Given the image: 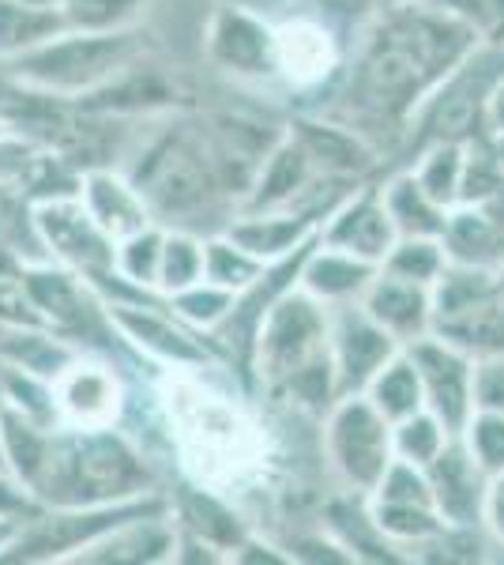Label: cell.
I'll return each instance as SVG.
<instances>
[{"label":"cell","mask_w":504,"mask_h":565,"mask_svg":"<svg viewBox=\"0 0 504 565\" xmlns=\"http://www.w3.org/2000/svg\"><path fill=\"white\" fill-rule=\"evenodd\" d=\"M482 39L433 0L384 4L351 68V95L362 114L410 125L426 95Z\"/></svg>","instance_id":"cell-1"},{"label":"cell","mask_w":504,"mask_h":565,"mask_svg":"<svg viewBox=\"0 0 504 565\" xmlns=\"http://www.w3.org/2000/svg\"><path fill=\"white\" fill-rule=\"evenodd\" d=\"M162 407H167L170 441L181 457V468L196 487L226 498L268 463L264 426L245 404L211 388L204 366L170 370L162 385Z\"/></svg>","instance_id":"cell-2"},{"label":"cell","mask_w":504,"mask_h":565,"mask_svg":"<svg viewBox=\"0 0 504 565\" xmlns=\"http://www.w3.org/2000/svg\"><path fill=\"white\" fill-rule=\"evenodd\" d=\"M23 487L42 509L117 505L154 494V471L117 426L79 430L61 423L45 434L42 457Z\"/></svg>","instance_id":"cell-3"},{"label":"cell","mask_w":504,"mask_h":565,"mask_svg":"<svg viewBox=\"0 0 504 565\" xmlns=\"http://www.w3.org/2000/svg\"><path fill=\"white\" fill-rule=\"evenodd\" d=\"M328 335H332V309L317 302L309 290H301L294 279V287L271 298L249 351V362L264 388L282 392L294 407L320 418L343 396Z\"/></svg>","instance_id":"cell-4"},{"label":"cell","mask_w":504,"mask_h":565,"mask_svg":"<svg viewBox=\"0 0 504 565\" xmlns=\"http://www.w3.org/2000/svg\"><path fill=\"white\" fill-rule=\"evenodd\" d=\"M136 31H76L64 26L39 50L8 61L15 87L42 98H84L114 87L136 65Z\"/></svg>","instance_id":"cell-5"},{"label":"cell","mask_w":504,"mask_h":565,"mask_svg":"<svg viewBox=\"0 0 504 565\" xmlns=\"http://www.w3.org/2000/svg\"><path fill=\"white\" fill-rule=\"evenodd\" d=\"M504 76V50L497 42H479L448 76L426 95V103L410 117V140L418 151L426 143H467L485 132V103L493 84Z\"/></svg>","instance_id":"cell-6"},{"label":"cell","mask_w":504,"mask_h":565,"mask_svg":"<svg viewBox=\"0 0 504 565\" xmlns=\"http://www.w3.org/2000/svg\"><path fill=\"white\" fill-rule=\"evenodd\" d=\"M324 460L343 490L369 498L396 460V437L365 392L339 396L324 415Z\"/></svg>","instance_id":"cell-7"},{"label":"cell","mask_w":504,"mask_h":565,"mask_svg":"<svg viewBox=\"0 0 504 565\" xmlns=\"http://www.w3.org/2000/svg\"><path fill=\"white\" fill-rule=\"evenodd\" d=\"M132 181L148 200L154 223L173 226L178 218L207 204L218 185V167L204 148H196L185 136H170L143 154Z\"/></svg>","instance_id":"cell-8"},{"label":"cell","mask_w":504,"mask_h":565,"mask_svg":"<svg viewBox=\"0 0 504 565\" xmlns=\"http://www.w3.org/2000/svg\"><path fill=\"white\" fill-rule=\"evenodd\" d=\"M34 238L53 264L84 276L90 287L114 279V257L117 242L109 238L103 226L95 223V215L84 207L79 193H53L42 196L31 212Z\"/></svg>","instance_id":"cell-9"},{"label":"cell","mask_w":504,"mask_h":565,"mask_svg":"<svg viewBox=\"0 0 504 565\" xmlns=\"http://www.w3.org/2000/svg\"><path fill=\"white\" fill-rule=\"evenodd\" d=\"M407 354L418 370L426 412H433L455 437L474 415V359L437 332L407 343Z\"/></svg>","instance_id":"cell-10"},{"label":"cell","mask_w":504,"mask_h":565,"mask_svg":"<svg viewBox=\"0 0 504 565\" xmlns=\"http://www.w3.org/2000/svg\"><path fill=\"white\" fill-rule=\"evenodd\" d=\"M103 309L109 317V324L125 335L128 343H136L151 362H162L167 370H192V366H207L211 351L196 340V328H189L178 313L167 306H140L128 302V298H103Z\"/></svg>","instance_id":"cell-11"},{"label":"cell","mask_w":504,"mask_h":565,"mask_svg":"<svg viewBox=\"0 0 504 565\" xmlns=\"http://www.w3.org/2000/svg\"><path fill=\"white\" fill-rule=\"evenodd\" d=\"M53 396H57L61 423L79 426V430H109V426H117L128 399L121 373L106 359H95V354L84 351L53 381Z\"/></svg>","instance_id":"cell-12"},{"label":"cell","mask_w":504,"mask_h":565,"mask_svg":"<svg viewBox=\"0 0 504 565\" xmlns=\"http://www.w3.org/2000/svg\"><path fill=\"white\" fill-rule=\"evenodd\" d=\"M328 351H332V366L339 392H365L369 381L388 366L403 351V343L392 332L373 321L362 306H335L332 309V335H328Z\"/></svg>","instance_id":"cell-13"},{"label":"cell","mask_w":504,"mask_h":565,"mask_svg":"<svg viewBox=\"0 0 504 565\" xmlns=\"http://www.w3.org/2000/svg\"><path fill=\"white\" fill-rule=\"evenodd\" d=\"M320 242L380 268L384 257L392 253V245L399 242L396 223H392L388 207H384L380 185H357L354 193L339 200L332 212L324 215V223H320Z\"/></svg>","instance_id":"cell-14"},{"label":"cell","mask_w":504,"mask_h":565,"mask_svg":"<svg viewBox=\"0 0 504 565\" xmlns=\"http://www.w3.org/2000/svg\"><path fill=\"white\" fill-rule=\"evenodd\" d=\"M207 53L218 68L242 79L275 76V26L249 8H218L207 26Z\"/></svg>","instance_id":"cell-15"},{"label":"cell","mask_w":504,"mask_h":565,"mask_svg":"<svg viewBox=\"0 0 504 565\" xmlns=\"http://www.w3.org/2000/svg\"><path fill=\"white\" fill-rule=\"evenodd\" d=\"M426 471H429V487H433V505L441 513L444 527H482L485 498H490V476L467 452L460 437H452L441 457L429 463Z\"/></svg>","instance_id":"cell-16"},{"label":"cell","mask_w":504,"mask_h":565,"mask_svg":"<svg viewBox=\"0 0 504 565\" xmlns=\"http://www.w3.org/2000/svg\"><path fill=\"white\" fill-rule=\"evenodd\" d=\"M178 554V524L170 521V505L154 509V513H140L132 521L109 527L95 543L84 546L72 562L87 565H154L173 562Z\"/></svg>","instance_id":"cell-17"},{"label":"cell","mask_w":504,"mask_h":565,"mask_svg":"<svg viewBox=\"0 0 504 565\" xmlns=\"http://www.w3.org/2000/svg\"><path fill=\"white\" fill-rule=\"evenodd\" d=\"M23 290L42 328H53L57 335L87 328V317H90L87 302H90V295H95V287H90L84 276H76V271L61 268V264H53V260L26 264Z\"/></svg>","instance_id":"cell-18"},{"label":"cell","mask_w":504,"mask_h":565,"mask_svg":"<svg viewBox=\"0 0 504 565\" xmlns=\"http://www.w3.org/2000/svg\"><path fill=\"white\" fill-rule=\"evenodd\" d=\"M357 306H362L384 332L396 335L403 348L433 332V287L399 279V276H392V271H377Z\"/></svg>","instance_id":"cell-19"},{"label":"cell","mask_w":504,"mask_h":565,"mask_svg":"<svg viewBox=\"0 0 504 565\" xmlns=\"http://www.w3.org/2000/svg\"><path fill=\"white\" fill-rule=\"evenodd\" d=\"M339 68V42L317 20H287L275 26V76L290 87H320Z\"/></svg>","instance_id":"cell-20"},{"label":"cell","mask_w":504,"mask_h":565,"mask_svg":"<svg viewBox=\"0 0 504 565\" xmlns=\"http://www.w3.org/2000/svg\"><path fill=\"white\" fill-rule=\"evenodd\" d=\"M377 264L351 257V253L324 245L317 234V242L305 249V257L298 264V287L309 290L317 302H324L328 309L335 306H354L362 302V295L369 290L373 276H377Z\"/></svg>","instance_id":"cell-21"},{"label":"cell","mask_w":504,"mask_h":565,"mask_svg":"<svg viewBox=\"0 0 504 565\" xmlns=\"http://www.w3.org/2000/svg\"><path fill=\"white\" fill-rule=\"evenodd\" d=\"M76 193L84 200L87 212L95 215V223L103 226L114 242H121L128 234L154 223L148 200L136 189V181L117 174V170H87V174L79 178Z\"/></svg>","instance_id":"cell-22"},{"label":"cell","mask_w":504,"mask_h":565,"mask_svg":"<svg viewBox=\"0 0 504 565\" xmlns=\"http://www.w3.org/2000/svg\"><path fill=\"white\" fill-rule=\"evenodd\" d=\"M226 234L264 264H279L301 253L309 242H317L320 218L305 212H242L230 218Z\"/></svg>","instance_id":"cell-23"},{"label":"cell","mask_w":504,"mask_h":565,"mask_svg":"<svg viewBox=\"0 0 504 565\" xmlns=\"http://www.w3.org/2000/svg\"><path fill=\"white\" fill-rule=\"evenodd\" d=\"M448 264L497 271L504 264V231L482 204H455L441 234Z\"/></svg>","instance_id":"cell-24"},{"label":"cell","mask_w":504,"mask_h":565,"mask_svg":"<svg viewBox=\"0 0 504 565\" xmlns=\"http://www.w3.org/2000/svg\"><path fill=\"white\" fill-rule=\"evenodd\" d=\"M178 527L189 535H196V540L211 543L226 562H230V554L242 546L245 535H249L245 532V524L237 521L230 501H226L223 494H215V490H207V487H189L185 494H181Z\"/></svg>","instance_id":"cell-25"},{"label":"cell","mask_w":504,"mask_h":565,"mask_svg":"<svg viewBox=\"0 0 504 565\" xmlns=\"http://www.w3.org/2000/svg\"><path fill=\"white\" fill-rule=\"evenodd\" d=\"M380 196H384V207H388L392 223H396L399 238H441L444 234L452 207L437 204V200L418 185V178L410 174V170L392 174L384 181Z\"/></svg>","instance_id":"cell-26"},{"label":"cell","mask_w":504,"mask_h":565,"mask_svg":"<svg viewBox=\"0 0 504 565\" xmlns=\"http://www.w3.org/2000/svg\"><path fill=\"white\" fill-rule=\"evenodd\" d=\"M441 340L455 343L460 351L471 354L474 362L490 359V354H504V302L501 295L485 298V302L463 309V313L448 317L433 328Z\"/></svg>","instance_id":"cell-27"},{"label":"cell","mask_w":504,"mask_h":565,"mask_svg":"<svg viewBox=\"0 0 504 565\" xmlns=\"http://www.w3.org/2000/svg\"><path fill=\"white\" fill-rule=\"evenodd\" d=\"M170 226L151 223L143 231L128 234L117 242L114 257V282L136 290V295H159V268H162V245H167ZM103 287V282H98Z\"/></svg>","instance_id":"cell-28"},{"label":"cell","mask_w":504,"mask_h":565,"mask_svg":"<svg viewBox=\"0 0 504 565\" xmlns=\"http://www.w3.org/2000/svg\"><path fill=\"white\" fill-rule=\"evenodd\" d=\"M64 12L34 8L26 0H0V61H15L39 50L53 34L64 31Z\"/></svg>","instance_id":"cell-29"},{"label":"cell","mask_w":504,"mask_h":565,"mask_svg":"<svg viewBox=\"0 0 504 565\" xmlns=\"http://www.w3.org/2000/svg\"><path fill=\"white\" fill-rule=\"evenodd\" d=\"M365 396L373 399V407L388 418L392 426L403 423V418H410L415 412L426 407V399H421V381H418V370L415 362H410L407 348H403L396 359L384 366L377 377L369 381V388H365Z\"/></svg>","instance_id":"cell-30"},{"label":"cell","mask_w":504,"mask_h":565,"mask_svg":"<svg viewBox=\"0 0 504 565\" xmlns=\"http://www.w3.org/2000/svg\"><path fill=\"white\" fill-rule=\"evenodd\" d=\"M271 264H264L260 257H253L245 245H237L230 234H211L204 238V279L218 282V287L234 290V295H245L256 282L264 279Z\"/></svg>","instance_id":"cell-31"},{"label":"cell","mask_w":504,"mask_h":565,"mask_svg":"<svg viewBox=\"0 0 504 565\" xmlns=\"http://www.w3.org/2000/svg\"><path fill=\"white\" fill-rule=\"evenodd\" d=\"M410 174L418 178V185L426 189L437 204L455 207L460 204V189H463V143H426L418 151Z\"/></svg>","instance_id":"cell-32"},{"label":"cell","mask_w":504,"mask_h":565,"mask_svg":"<svg viewBox=\"0 0 504 565\" xmlns=\"http://www.w3.org/2000/svg\"><path fill=\"white\" fill-rule=\"evenodd\" d=\"M167 306H170L173 313H178L189 328L215 335L218 328L226 324V317L234 313L237 295H234V290H226V287H218V282H211V279H200V282H192V287L178 290V295H170V298H167Z\"/></svg>","instance_id":"cell-33"},{"label":"cell","mask_w":504,"mask_h":565,"mask_svg":"<svg viewBox=\"0 0 504 565\" xmlns=\"http://www.w3.org/2000/svg\"><path fill=\"white\" fill-rule=\"evenodd\" d=\"M204 279V242L192 231H167L162 245V268H159V298H170L178 290Z\"/></svg>","instance_id":"cell-34"},{"label":"cell","mask_w":504,"mask_h":565,"mask_svg":"<svg viewBox=\"0 0 504 565\" xmlns=\"http://www.w3.org/2000/svg\"><path fill=\"white\" fill-rule=\"evenodd\" d=\"M392 437H396V457L407 463H418V468H429L437 457L444 452V445L452 441V430L437 418L433 412H415L410 418L392 426Z\"/></svg>","instance_id":"cell-35"},{"label":"cell","mask_w":504,"mask_h":565,"mask_svg":"<svg viewBox=\"0 0 504 565\" xmlns=\"http://www.w3.org/2000/svg\"><path fill=\"white\" fill-rule=\"evenodd\" d=\"M444 268H448V257H444L441 238H399L380 264V271L421 282V287H433Z\"/></svg>","instance_id":"cell-36"},{"label":"cell","mask_w":504,"mask_h":565,"mask_svg":"<svg viewBox=\"0 0 504 565\" xmlns=\"http://www.w3.org/2000/svg\"><path fill=\"white\" fill-rule=\"evenodd\" d=\"M504 189V170L497 162V151L490 143V132H479L463 143V189L460 204H482Z\"/></svg>","instance_id":"cell-37"},{"label":"cell","mask_w":504,"mask_h":565,"mask_svg":"<svg viewBox=\"0 0 504 565\" xmlns=\"http://www.w3.org/2000/svg\"><path fill=\"white\" fill-rule=\"evenodd\" d=\"M151 0H64V23L76 31H128Z\"/></svg>","instance_id":"cell-38"},{"label":"cell","mask_w":504,"mask_h":565,"mask_svg":"<svg viewBox=\"0 0 504 565\" xmlns=\"http://www.w3.org/2000/svg\"><path fill=\"white\" fill-rule=\"evenodd\" d=\"M460 441L467 445L479 468L490 479L504 476V415L497 412H474L471 423L463 426Z\"/></svg>","instance_id":"cell-39"},{"label":"cell","mask_w":504,"mask_h":565,"mask_svg":"<svg viewBox=\"0 0 504 565\" xmlns=\"http://www.w3.org/2000/svg\"><path fill=\"white\" fill-rule=\"evenodd\" d=\"M444 12H452L455 20L471 26L482 42H497L504 39V0H433Z\"/></svg>","instance_id":"cell-40"},{"label":"cell","mask_w":504,"mask_h":565,"mask_svg":"<svg viewBox=\"0 0 504 565\" xmlns=\"http://www.w3.org/2000/svg\"><path fill=\"white\" fill-rule=\"evenodd\" d=\"M474 412L504 415V354L474 362Z\"/></svg>","instance_id":"cell-41"},{"label":"cell","mask_w":504,"mask_h":565,"mask_svg":"<svg viewBox=\"0 0 504 565\" xmlns=\"http://www.w3.org/2000/svg\"><path fill=\"white\" fill-rule=\"evenodd\" d=\"M39 501L15 482L8 471H0V516H12V521H26V516L39 513Z\"/></svg>","instance_id":"cell-42"},{"label":"cell","mask_w":504,"mask_h":565,"mask_svg":"<svg viewBox=\"0 0 504 565\" xmlns=\"http://www.w3.org/2000/svg\"><path fill=\"white\" fill-rule=\"evenodd\" d=\"M482 532L490 535L493 546H501V551H504V476L490 479V498H485Z\"/></svg>","instance_id":"cell-43"},{"label":"cell","mask_w":504,"mask_h":565,"mask_svg":"<svg viewBox=\"0 0 504 565\" xmlns=\"http://www.w3.org/2000/svg\"><path fill=\"white\" fill-rule=\"evenodd\" d=\"M485 132H504V76L493 84L490 103H485Z\"/></svg>","instance_id":"cell-44"},{"label":"cell","mask_w":504,"mask_h":565,"mask_svg":"<svg viewBox=\"0 0 504 565\" xmlns=\"http://www.w3.org/2000/svg\"><path fill=\"white\" fill-rule=\"evenodd\" d=\"M23 521H12V516H0V551H4L8 543L15 540V532H20Z\"/></svg>","instance_id":"cell-45"},{"label":"cell","mask_w":504,"mask_h":565,"mask_svg":"<svg viewBox=\"0 0 504 565\" xmlns=\"http://www.w3.org/2000/svg\"><path fill=\"white\" fill-rule=\"evenodd\" d=\"M490 143H493V151H497V162L504 170V132H490Z\"/></svg>","instance_id":"cell-46"},{"label":"cell","mask_w":504,"mask_h":565,"mask_svg":"<svg viewBox=\"0 0 504 565\" xmlns=\"http://www.w3.org/2000/svg\"><path fill=\"white\" fill-rule=\"evenodd\" d=\"M26 4H34V8H53V12H61L64 0H26Z\"/></svg>","instance_id":"cell-47"},{"label":"cell","mask_w":504,"mask_h":565,"mask_svg":"<svg viewBox=\"0 0 504 565\" xmlns=\"http://www.w3.org/2000/svg\"><path fill=\"white\" fill-rule=\"evenodd\" d=\"M493 282H497V295H501V302H504V264L497 271H493Z\"/></svg>","instance_id":"cell-48"},{"label":"cell","mask_w":504,"mask_h":565,"mask_svg":"<svg viewBox=\"0 0 504 565\" xmlns=\"http://www.w3.org/2000/svg\"><path fill=\"white\" fill-rule=\"evenodd\" d=\"M384 4H415V0H384Z\"/></svg>","instance_id":"cell-49"},{"label":"cell","mask_w":504,"mask_h":565,"mask_svg":"<svg viewBox=\"0 0 504 565\" xmlns=\"http://www.w3.org/2000/svg\"><path fill=\"white\" fill-rule=\"evenodd\" d=\"M501 50H504V39H501Z\"/></svg>","instance_id":"cell-50"}]
</instances>
